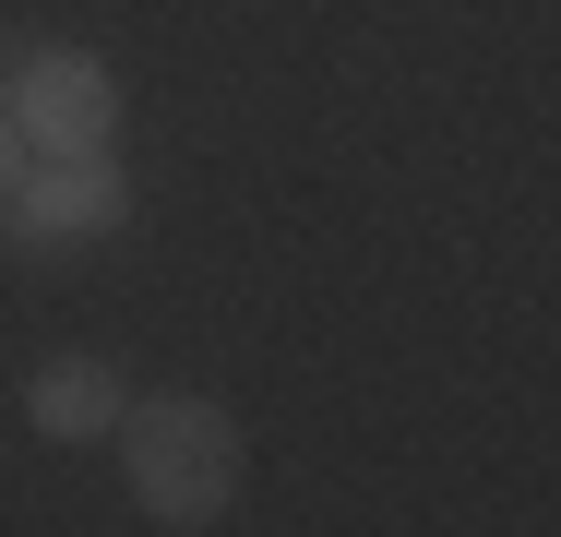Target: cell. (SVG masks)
Returning <instances> with one entry per match:
<instances>
[{
  "label": "cell",
  "mask_w": 561,
  "mask_h": 537,
  "mask_svg": "<svg viewBox=\"0 0 561 537\" xmlns=\"http://www.w3.org/2000/svg\"><path fill=\"white\" fill-rule=\"evenodd\" d=\"M119 454H131V502L156 526H216L239 502V430L204 395H156V407H119Z\"/></svg>",
  "instance_id": "1"
},
{
  "label": "cell",
  "mask_w": 561,
  "mask_h": 537,
  "mask_svg": "<svg viewBox=\"0 0 561 537\" xmlns=\"http://www.w3.org/2000/svg\"><path fill=\"white\" fill-rule=\"evenodd\" d=\"M12 132H24L36 156H108V132H119L108 60H84V48H36V60L12 72Z\"/></svg>",
  "instance_id": "2"
},
{
  "label": "cell",
  "mask_w": 561,
  "mask_h": 537,
  "mask_svg": "<svg viewBox=\"0 0 561 537\" xmlns=\"http://www.w3.org/2000/svg\"><path fill=\"white\" fill-rule=\"evenodd\" d=\"M12 215H24L36 251H72V239H108L119 215H131V180H119L108 156H48V168H24Z\"/></svg>",
  "instance_id": "3"
},
{
  "label": "cell",
  "mask_w": 561,
  "mask_h": 537,
  "mask_svg": "<svg viewBox=\"0 0 561 537\" xmlns=\"http://www.w3.org/2000/svg\"><path fill=\"white\" fill-rule=\"evenodd\" d=\"M119 407H131V395H119L108 358H48V370L24 382V419L48 430V442H96V430H119Z\"/></svg>",
  "instance_id": "4"
},
{
  "label": "cell",
  "mask_w": 561,
  "mask_h": 537,
  "mask_svg": "<svg viewBox=\"0 0 561 537\" xmlns=\"http://www.w3.org/2000/svg\"><path fill=\"white\" fill-rule=\"evenodd\" d=\"M24 168H36V156H24V132H12V107H0V215H12V192H24Z\"/></svg>",
  "instance_id": "5"
}]
</instances>
